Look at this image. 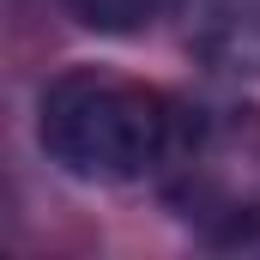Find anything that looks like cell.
Segmentation results:
<instances>
[{
    "label": "cell",
    "mask_w": 260,
    "mask_h": 260,
    "mask_svg": "<svg viewBox=\"0 0 260 260\" xmlns=\"http://www.w3.org/2000/svg\"><path fill=\"white\" fill-rule=\"evenodd\" d=\"M170 127H176L170 91L139 85L127 73H103V67H73L49 79L37 97V139L49 164L85 188L157 182Z\"/></svg>",
    "instance_id": "1"
},
{
    "label": "cell",
    "mask_w": 260,
    "mask_h": 260,
    "mask_svg": "<svg viewBox=\"0 0 260 260\" xmlns=\"http://www.w3.org/2000/svg\"><path fill=\"white\" fill-rule=\"evenodd\" d=\"M61 6L97 37H139L157 18H176V0H61Z\"/></svg>",
    "instance_id": "4"
},
{
    "label": "cell",
    "mask_w": 260,
    "mask_h": 260,
    "mask_svg": "<svg viewBox=\"0 0 260 260\" xmlns=\"http://www.w3.org/2000/svg\"><path fill=\"white\" fill-rule=\"evenodd\" d=\"M206 242L260 236V109L242 97H176L170 151L151 182Z\"/></svg>",
    "instance_id": "2"
},
{
    "label": "cell",
    "mask_w": 260,
    "mask_h": 260,
    "mask_svg": "<svg viewBox=\"0 0 260 260\" xmlns=\"http://www.w3.org/2000/svg\"><path fill=\"white\" fill-rule=\"evenodd\" d=\"M176 24L206 73L236 85L260 79V0H176Z\"/></svg>",
    "instance_id": "3"
}]
</instances>
